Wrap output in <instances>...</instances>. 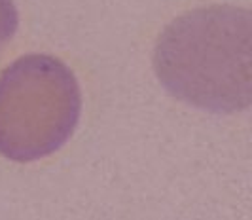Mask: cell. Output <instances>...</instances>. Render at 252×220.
Wrapping results in <instances>:
<instances>
[{"label": "cell", "mask_w": 252, "mask_h": 220, "mask_svg": "<svg viewBox=\"0 0 252 220\" xmlns=\"http://www.w3.org/2000/svg\"><path fill=\"white\" fill-rule=\"evenodd\" d=\"M80 116L74 74L53 57L29 55L0 76V152L31 161L57 150Z\"/></svg>", "instance_id": "6da1fadb"}, {"label": "cell", "mask_w": 252, "mask_h": 220, "mask_svg": "<svg viewBox=\"0 0 252 220\" xmlns=\"http://www.w3.org/2000/svg\"><path fill=\"white\" fill-rule=\"evenodd\" d=\"M17 27V13L12 0H0V50L13 36Z\"/></svg>", "instance_id": "7a4b0ae2"}]
</instances>
